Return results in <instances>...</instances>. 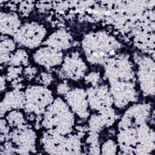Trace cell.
<instances>
[{"label": "cell", "instance_id": "cell-3", "mask_svg": "<svg viewBox=\"0 0 155 155\" xmlns=\"http://www.w3.org/2000/svg\"><path fill=\"white\" fill-rule=\"evenodd\" d=\"M24 109L30 114L42 115L47 107L54 99L53 93L46 86L31 85L24 91Z\"/></svg>", "mask_w": 155, "mask_h": 155}, {"label": "cell", "instance_id": "cell-9", "mask_svg": "<svg viewBox=\"0 0 155 155\" xmlns=\"http://www.w3.org/2000/svg\"><path fill=\"white\" fill-rule=\"evenodd\" d=\"M8 136L18 153L29 154L35 150L36 133L27 126L16 128Z\"/></svg>", "mask_w": 155, "mask_h": 155}, {"label": "cell", "instance_id": "cell-11", "mask_svg": "<svg viewBox=\"0 0 155 155\" xmlns=\"http://www.w3.org/2000/svg\"><path fill=\"white\" fill-rule=\"evenodd\" d=\"M89 107L94 111H99L111 107L113 99L108 85L91 86L86 90Z\"/></svg>", "mask_w": 155, "mask_h": 155}, {"label": "cell", "instance_id": "cell-4", "mask_svg": "<svg viewBox=\"0 0 155 155\" xmlns=\"http://www.w3.org/2000/svg\"><path fill=\"white\" fill-rule=\"evenodd\" d=\"M104 78L108 81H132L135 77L133 65L125 54L109 58L105 64Z\"/></svg>", "mask_w": 155, "mask_h": 155}, {"label": "cell", "instance_id": "cell-25", "mask_svg": "<svg viewBox=\"0 0 155 155\" xmlns=\"http://www.w3.org/2000/svg\"><path fill=\"white\" fill-rule=\"evenodd\" d=\"M10 126L8 124L7 120L1 117V140L3 139L4 137L9 134Z\"/></svg>", "mask_w": 155, "mask_h": 155}, {"label": "cell", "instance_id": "cell-6", "mask_svg": "<svg viewBox=\"0 0 155 155\" xmlns=\"http://www.w3.org/2000/svg\"><path fill=\"white\" fill-rule=\"evenodd\" d=\"M113 104L117 108H124L137 100V92L133 81H108Z\"/></svg>", "mask_w": 155, "mask_h": 155}, {"label": "cell", "instance_id": "cell-13", "mask_svg": "<svg viewBox=\"0 0 155 155\" xmlns=\"http://www.w3.org/2000/svg\"><path fill=\"white\" fill-rule=\"evenodd\" d=\"M34 61L47 68L59 66L64 59L62 51L45 45L39 48L33 55Z\"/></svg>", "mask_w": 155, "mask_h": 155}, {"label": "cell", "instance_id": "cell-17", "mask_svg": "<svg viewBox=\"0 0 155 155\" xmlns=\"http://www.w3.org/2000/svg\"><path fill=\"white\" fill-rule=\"evenodd\" d=\"M18 15L14 12H1L0 29L1 35L13 36L21 25Z\"/></svg>", "mask_w": 155, "mask_h": 155}, {"label": "cell", "instance_id": "cell-1", "mask_svg": "<svg viewBox=\"0 0 155 155\" xmlns=\"http://www.w3.org/2000/svg\"><path fill=\"white\" fill-rule=\"evenodd\" d=\"M42 115V125L48 132L66 136L72 131L74 113L66 101L61 97L54 99Z\"/></svg>", "mask_w": 155, "mask_h": 155}, {"label": "cell", "instance_id": "cell-7", "mask_svg": "<svg viewBox=\"0 0 155 155\" xmlns=\"http://www.w3.org/2000/svg\"><path fill=\"white\" fill-rule=\"evenodd\" d=\"M137 78L142 93L145 96L154 94V62L150 57L140 59L137 71Z\"/></svg>", "mask_w": 155, "mask_h": 155}, {"label": "cell", "instance_id": "cell-22", "mask_svg": "<svg viewBox=\"0 0 155 155\" xmlns=\"http://www.w3.org/2000/svg\"><path fill=\"white\" fill-rule=\"evenodd\" d=\"M117 148V144L113 140H108L104 142L101 147L102 154H115Z\"/></svg>", "mask_w": 155, "mask_h": 155}, {"label": "cell", "instance_id": "cell-14", "mask_svg": "<svg viewBox=\"0 0 155 155\" xmlns=\"http://www.w3.org/2000/svg\"><path fill=\"white\" fill-rule=\"evenodd\" d=\"M25 104L24 92L19 89H15L7 92L0 104L1 117L5 113L15 110L24 108Z\"/></svg>", "mask_w": 155, "mask_h": 155}, {"label": "cell", "instance_id": "cell-15", "mask_svg": "<svg viewBox=\"0 0 155 155\" xmlns=\"http://www.w3.org/2000/svg\"><path fill=\"white\" fill-rule=\"evenodd\" d=\"M115 120L114 110L110 107L98 111L96 114L91 116L88 120V126L91 131L97 133L104 127L111 125Z\"/></svg>", "mask_w": 155, "mask_h": 155}, {"label": "cell", "instance_id": "cell-26", "mask_svg": "<svg viewBox=\"0 0 155 155\" xmlns=\"http://www.w3.org/2000/svg\"><path fill=\"white\" fill-rule=\"evenodd\" d=\"M37 71L38 70L36 68V67L32 66H28L24 68L23 72L26 78H28V79H30L33 78V77L36 74Z\"/></svg>", "mask_w": 155, "mask_h": 155}, {"label": "cell", "instance_id": "cell-18", "mask_svg": "<svg viewBox=\"0 0 155 155\" xmlns=\"http://www.w3.org/2000/svg\"><path fill=\"white\" fill-rule=\"evenodd\" d=\"M16 42L9 36L1 35L0 43L1 64H7L10 54L15 50Z\"/></svg>", "mask_w": 155, "mask_h": 155}, {"label": "cell", "instance_id": "cell-24", "mask_svg": "<svg viewBox=\"0 0 155 155\" xmlns=\"http://www.w3.org/2000/svg\"><path fill=\"white\" fill-rule=\"evenodd\" d=\"M38 82H39L42 85L47 87V85L51 84L53 80V77L50 73H47V72H42L38 76Z\"/></svg>", "mask_w": 155, "mask_h": 155}, {"label": "cell", "instance_id": "cell-16", "mask_svg": "<svg viewBox=\"0 0 155 155\" xmlns=\"http://www.w3.org/2000/svg\"><path fill=\"white\" fill-rule=\"evenodd\" d=\"M71 43L72 37L65 29H59L52 33L43 42L44 45L61 51L69 48Z\"/></svg>", "mask_w": 155, "mask_h": 155}, {"label": "cell", "instance_id": "cell-2", "mask_svg": "<svg viewBox=\"0 0 155 155\" xmlns=\"http://www.w3.org/2000/svg\"><path fill=\"white\" fill-rule=\"evenodd\" d=\"M82 46L88 59L91 62H98L107 58L108 55H114L120 47L115 38L104 31L88 33L84 38Z\"/></svg>", "mask_w": 155, "mask_h": 155}, {"label": "cell", "instance_id": "cell-21", "mask_svg": "<svg viewBox=\"0 0 155 155\" xmlns=\"http://www.w3.org/2000/svg\"><path fill=\"white\" fill-rule=\"evenodd\" d=\"M22 67L21 66H12L8 67L7 70L6 78L8 81H16L23 71Z\"/></svg>", "mask_w": 155, "mask_h": 155}, {"label": "cell", "instance_id": "cell-8", "mask_svg": "<svg viewBox=\"0 0 155 155\" xmlns=\"http://www.w3.org/2000/svg\"><path fill=\"white\" fill-rule=\"evenodd\" d=\"M87 70V66L79 54L73 52L64 58L59 73L63 78L77 81L85 77Z\"/></svg>", "mask_w": 155, "mask_h": 155}, {"label": "cell", "instance_id": "cell-12", "mask_svg": "<svg viewBox=\"0 0 155 155\" xmlns=\"http://www.w3.org/2000/svg\"><path fill=\"white\" fill-rule=\"evenodd\" d=\"M64 96L65 101L74 114L82 119H86L89 116L90 107L86 91L82 88H74Z\"/></svg>", "mask_w": 155, "mask_h": 155}, {"label": "cell", "instance_id": "cell-10", "mask_svg": "<svg viewBox=\"0 0 155 155\" xmlns=\"http://www.w3.org/2000/svg\"><path fill=\"white\" fill-rule=\"evenodd\" d=\"M151 114V106L145 103L136 104L130 106L122 116L119 128L136 127L146 123Z\"/></svg>", "mask_w": 155, "mask_h": 155}, {"label": "cell", "instance_id": "cell-28", "mask_svg": "<svg viewBox=\"0 0 155 155\" xmlns=\"http://www.w3.org/2000/svg\"><path fill=\"white\" fill-rule=\"evenodd\" d=\"M5 77L4 78L3 76H1V91L2 92L4 89H5Z\"/></svg>", "mask_w": 155, "mask_h": 155}, {"label": "cell", "instance_id": "cell-5", "mask_svg": "<svg viewBox=\"0 0 155 155\" xmlns=\"http://www.w3.org/2000/svg\"><path fill=\"white\" fill-rule=\"evenodd\" d=\"M47 33L44 25L35 21H30L22 24L13 38L20 45L33 49L44 42Z\"/></svg>", "mask_w": 155, "mask_h": 155}, {"label": "cell", "instance_id": "cell-19", "mask_svg": "<svg viewBox=\"0 0 155 155\" xmlns=\"http://www.w3.org/2000/svg\"><path fill=\"white\" fill-rule=\"evenodd\" d=\"M7 64L12 66H27L28 64V56L22 48L15 50L10 56Z\"/></svg>", "mask_w": 155, "mask_h": 155}, {"label": "cell", "instance_id": "cell-20", "mask_svg": "<svg viewBox=\"0 0 155 155\" xmlns=\"http://www.w3.org/2000/svg\"><path fill=\"white\" fill-rule=\"evenodd\" d=\"M5 119L10 127L19 128L25 125V121L22 113L18 110L10 111L6 116Z\"/></svg>", "mask_w": 155, "mask_h": 155}, {"label": "cell", "instance_id": "cell-23", "mask_svg": "<svg viewBox=\"0 0 155 155\" xmlns=\"http://www.w3.org/2000/svg\"><path fill=\"white\" fill-rule=\"evenodd\" d=\"M85 80L87 83L91 84L92 86L97 85V83L100 79V74L97 72H90L85 76Z\"/></svg>", "mask_w": 155, "mask_h": 155}, {"label": "cell", "instance_id": "cell-27", "mask_svg": "<svg viewBox=\"0 0 155 155\" xmlns=\"http://www.w3.org/2000/svg\"><path fill=\"white\" fill-rule=\"evenodd\" d=\"M70 90H71L70 88L65 82L59 84V85L57 87L58 93H59L61 94H63V95H65V94H67Z\"/></svg>", "mask_w": 155, "mask_h": 155}]
</instances>
